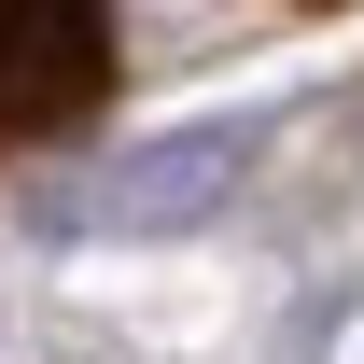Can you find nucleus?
<instances>
[{"mask_svg":"<svg viewBox=\"0 0 364 364\" xmlns=\"http://www.w3.org/2000/svg\"><path fill=\"white\" fill-rule=\"evenodd\" d=\"M112 85V0H0V154L56 140Z\"/></svg>","mask_w":364,"mask_h":364,"instance_id":"f03ea898","label":"nucleus"},{"mask_svg":"<svg viewBox=\"0 0 364 364\" xmlns=\"http://www.w3.org/2000/svg\"><path fill=\"white\" fill-rule=\"evenodd\" d=\"M267 127H280V98L210 112V127H168V140H140L127 168H98L85 196H28V225L43 238H168V225H196V210H225V182L267 154Z\"/></svg>","mask_w":364,"mask_h":364,"instance_id":"f257e3e1","label":"nucleus"}]
</instances>
